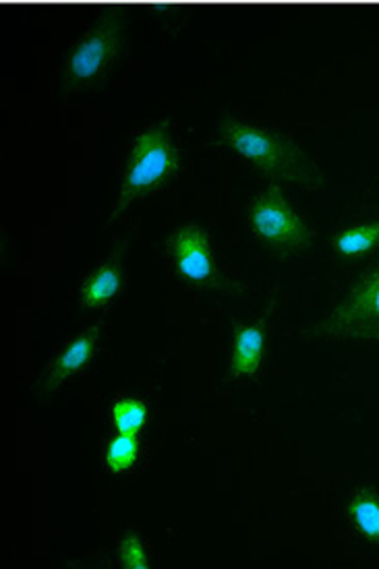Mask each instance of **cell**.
Wrapping results in <instances>:
<instances>
[{
    "label": "cell",
    "instance_id": "cell-3",
    "mask_svg": "<svg viewBox=\"0 0 379 569\" xmlns=\"http://www.w3.org/2000/svg\"><path fill=\"white\" fill-rule=\"evenodd\" d=\"M307 333L332 345H379V261L359 273Z\"/></svg>",
    "mask_w": 379,
    "mask_h": 569
},
{
    "label": "cell",
    "instance_id": "cell-13",
    "mask_svg": "<svg viewBox=\"0 0 379 569\" xmlns=\"http://www.w3.org/2000/svg\"><path fill=\"white\" fill-rule=\"evenodd\" d=\"M139 443H137V435L119 433L110 443H108L107 453H104V462L108 470L112 472H124L129 470L136 462Z\"/></svg>",
    "mask_w": 379,
    "mask_h": 569
},
{
    "label": "cell",
    "instance_id": "cell-12",
    "mask_svg": "<svg viewBox=\"0 0 379 569\" xmlns=\"http://www.w3.org/2000/svg\"><path fill=\"white\" fill-rule=\"evenodd\" d=\"M110 417L119 433L137 435L146 425L148 410L143 402H139L136 398H121L110 408Z\"/></svg>",
    "mask_w": 379,
    "mask_h": 569
},
{
    "label": "cell",
    "instance_id": "cell-5",
    "mask_svg": "<svg viewBox=\"0 0 379 569\" xmlns=\"http://www.w3.org/2000/svg\"><path fill=\"white\" fill-rule=\"evenodd\" d=\"M168 263L184 284L208 292H228L230 282L218 263L210 234L198 224H182L167 242Z\"/></svg>",
    "mask_w": 379,
    "mask_h": 569
},
{
    "label": "cell",
    "instance_id": "cell-4",
    "mask_svg": "<svg viewBox=\"0 0 379 569\" xmlns=\"http://www.w3.org/2000/svg\"><path fill=\"white\" fill-rule=\"evenodd\" d=\"M251 234L273 256L282 259L303 256L311 247V228L303 213L290 203L280 189L268 187L251 197L247 206Z\"/></svg>",
    "mask_w": 379,
    "mask_h": 569
},
{
    "label": "cell",
    "instance_id": "cell-1",
    "mask_svg": "<svg viewBox=\"0 0 379 569\" xmlns=\"http://www.w3.org/2000/svg\"><path fill=\"white\" fill-rule=\"evenodd\" d=\"M218 133L227 150L258 168L268 179L303 187H313L319 182L316 164L295 141L282 133L243 120H227Z\"/></svg>",
    "mask_w": 379,
    "mask_h": 569
},
{
    "label": "cell",
    "instance_id": "cell-8",
    "mask_svg": "<svg viewBox=\"0 0 379 569\" xmlns=\"http://www.w3.org/2000/svg\"><path fill=\"white\" fill-rule=\"evenodd\" d=\"M268 345V317H259L253 323H245L235 331L230 359H228V377L235 381L256 377L266 357Z\"/></svg>",
    "mask_w": 379,
    "mask_h": 569
},
{
    "label": "cell",
    "instance_id": "cell-9",
    "mask_svg": "<svg viewBox=\"0 0 379 569\" xmlns=\"http://www.w3.org/2000/svg\"><path fill=\"white\" fill-rule=\"evenodd\" d=\"M122 280H124V271H122L121 257L108 259L86 278V282L79 290L77 305L86 311L107 307L108 302H112L121 292Z\"/></svg>",
    "mask_w": 379,
    "mask_h": 569
},
{
    "label": "cell",
    "instance_id": "cell-10",
    "mask_svg": "<svg viewBox=\"0 0 379 569\" xmlns=\"http://www.w3.org/2000/svg\"><path fill=\"white\" fill-rule=\"evenodd\" d=\"M379 247V220L349 226L336 234L335 251L345 259L369 256Z\"/></svg>",
    "mask_w": 379,
    "mask_h": 569
},
{
    "label": "cell",
    "instance_id": "cell-14",
    "mask_svg": "<svg viewBox=\"0 0 379 569\" xmlns=\"http://www.w3.org/2000/svg\"><path fill=\"white\" fill-rule=\"evenodd\" d=\"M119 563L122 568H150V553H148L146 542L136 535H127L119 545Z\"/></svg>",
    "mask_w": 379,
    "mask_h": 569
},
{
    "label": "cell",
    "instance_id": "cell-6",
    "mask_svg": "<svg viewBox=\"0 0 379 569\" xmlns=\"http://www.w3.org/2000/svg\"><path fill=\"white\" fill-rule=\"evenodd\" d=\"M98 346H100V328H90L76 336L62 348L59 357L48 365L44 375L40 377L38 398L42 402L50 400L71 377L81 373L90 365Z\"/></svg>",
    "mask_w": 379,
    "mask_h": 569
},
{
    "label": "cell",
    "instance_id": "cell-2",
    "mask_svg": "<svg viewBox=\"0 0 379 569\" xmlns=\"http://www.w3.org/2000/svg\"><path fill=\"white\" fill-rule=\"evenodd\" d=\"M177 168L179 150L164 122H156L137 133L122 168L117 199L108 211V222L121 220L127 211L152 196L177 172Z\"/></svg>",
    "mask_w": 379,
    "mask_h": 569
},
{
    "label": "cell",
    "instance_id": "cell-7",
    "mask_svg": "<svg viewBox=\"0 0 379 569\" xmlns=\"http://www.w3.org/2000/svg\"><path fill=\"white\" fill-rule=\"evenodd\" d=\"M119 50L117 31L110 28H98L90 31L79 44L73 48L67 62V77L71 83H91L102 76L108 64L114 60Z\"/></svg>",
    "mask_w": 379,
    "mask_h": 569
},
{
    "label": "cell",
    "instance_id": "cell-11",
    "mask_svg": "<svg viewBox=\"0 0 379 569\" xmlns=\"http://www.w3.org/2000/svg\"><path fill=\"white\" fill-rule=\"evenodd\" d=\"M349 513L357 530L371 542L379 545V499L371 491H359L352 495Z\"/></svg>",
    "mask_w": 379,
    "mask_h": 569
}]
</instances>
